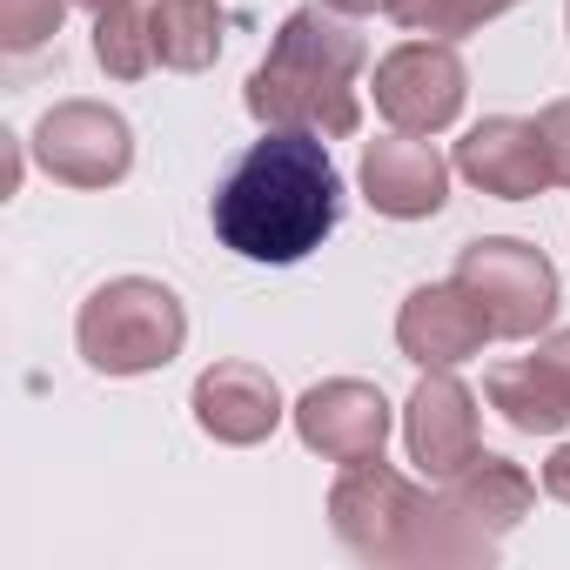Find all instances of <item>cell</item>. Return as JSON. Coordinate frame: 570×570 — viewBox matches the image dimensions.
Returning a JSON list of instances; mask_svg holds the SVG:
<instances>
[{
	"label": "cell",
	"instance_id": "6da1fadb",
	"mask_svg": "<svg viewBox=\"0 0 570 570\" xmlns=\"http://www.w3.org/2000/svg\"><path fill=\"white\" fill-rule=\"evenodd\" d=\"M208 222L222 248H235L242 262L282 268V262L316 255L343 222V175L330 161V135L262 128V141H248L215 181Z\"/></svg>",
	"mask_w": 570,
	"mask_h": 570
},
{
	"label": "cell",
	"instance_id": "7a4b0ae2",
	"mask_svg": "<svg viewBox=\"0 0 570 570\" xmlns=\"http://www.w3.org/2000/svg\"><path fill=\"white\" fill-rule=\"evenodd\" d=\"M363 68H370V41L356 35V14H336L323 0V8H296L275 28L242 101L262 128L356 135L363 128V95H356Z\"/></svg>",
	"mask_w": 570,
	"mask_h": 570
},
{
	"label": "cell",
	"instance_id": "3957f363",
	"mask_svg": "<svg viewBox=\"0 0 570 570\" xmlns=\"http://www.w3.org/2000/svg\"><path fill=\"white\" fill-rule=\"evenodd\" d=\"M75 343H81L88 370H101V376H148V370H168L181 356L188 309L155 275H115L81 303Z\"/></svg>",
	"mask_w": 570,
	"mask_h": 570
},
{
	"label": "cell",
	"instance_id": "277c9868",
	"mask_svg": "<svg viewBox=\"0 0 570 570\" xmlns=\"http://www.w3.org/2000/svg\"><path fill=\"white\" fill-rule=\"evenodd\" d=\"M430 503H436L430 490H416L383 456H370V463H343V476L330 490V523L370 563H416L423 530H430Z\"/></svg>",
	"mask_w": 570,
	"mask_h": 570
},
{
	"label": "cell",
	"instance_id": "5b68a950",
	"mask_svg": "<svg viewBox=\"0 0 570 570\" xmlns=\"http://www.w3.org/2000/svg\"><path fill=\"white\" fill-rule=\"evenodd\" d=\"M463 289L483 303L490 330L503 343H530L550 330L557 316V268L543 248L517 242V235H483V242H463L456 268H450Z\"/></svg>",
	"mask_w": 570,
	"mask_h": 570
},
{
	"label": "cell",
	"instance_id": "8992f818",
	"mask_svg": "<svg viewBox=\"0 0 570 570\" xmlns=\"http://www.w3.org/2000/svg\"><path fill=\"white\" fill-rule=\"evenodd\" d=\"M376 108L390 128L403 135H443L456 115H463V95H470V75H463V55L450 41H403L376 61Z\"/></svg>",
	"mask_w": 570,
	"mask_h": 570
},
{
	"label": "cell",
	"instance_id": "52a82bcc",
	"mask_svg": "<svg viewBox=\"0 0 570 570\" xmlns=\"http://www.w3.org/2000/svg\"><path fill=\"white\" fill-rule=\"evenodd\" d=\"M35 161L68 188H115L135 168V135L101 101H61L35 128Z\"/></svg>",
	"mask_w": 570,
	"mask_h": 570
},
{
	"label": "cell",
	"instance_id": "ba28073f",
	"mask_svg": "<svg viewBox=\"0 0 570 570\" xmlns=\"http://www.w3.org/2000/svg\"><path fill=\"white\" fill-rule=\"evenodd\" d=\"M490 336H497V330H490L483 303L463 289L456 275L410 289V303H403V316H396V350H403L410 363H423V370H456V363L483 356Z\"/></svg>",
	"mask_w": 570,
	"mask_h": 570
},
{
	"label": "cell",
	"instance_id": "9c48e42d",
	"mask_svg": "<svg viewBox=\"0 0 570 570\" xmlns=\"http://www.w3.org/2000/svg\"><path fill=\"white\" fill-rule=\"evenodd\" d=\"M296 436L323 456V463H370L390 443V403L376 383L356 376H330L296 403Z\"/></svg>",
	"mask_w": 570,
	"mask_h": 570
},
{
	"label": "cell",
	"instance_id": "30bf717a",
	"mask_svg": "<svg viewBox=\"0 0 570 570\" xmlns=\"http://www.w3.org/2000/svg\"><path fill=\"white\" fill-rule=\"evenodd\" d=\"M403 443H410V463L443 483L456 476L476 450H483V430H476V396L456 383V370H423L410 410H403Z\"/></svg>",
	"mask_w": 570,
	"mask_h": 570
},
{
	"label": "cell",
	"instance_id": "8fae6325",
	"mask_svg": "<svg viewBox=\"0 0 570 570\" xmlns=\"http://www.w3.org/2000/svg\"><path fill=\"white\" fill-rule=\"evenodd\" d=\"M450 168L456 161H443L436 155V141L430 135H383V141H370L363 148V195H370V208L376 215H390V222H423V215H436L443 202H450Z\"/></svg>",
	"mask_w": 570,
	"mask_h": 570
},
{
	"label": "cell",
	"instance_id": "7c38bea8",
	"mask_svg": "<svg viewBox=\"0 0 570 570\" xmlns=\"http://www.w3.org/2000/svg\"><path fill=\"white\" fill-rule=\"evenodd\" d=\"M456 175L476 181V188L497 195V202H530V195L557 188V181H550L543 135H537V121H523V115H490V121H476V128L456 141Z\"/></svg>",
	"mask_w": 570,
	"mask_h": 570
},
{
	"label": "cell",
	"instance_id": "4fadbf2b",
	"mask_svg": "<svg viewBox=\"0 0 570 570\" xmlns=\"http://www.w3.org/2000/svg\"><path fill=\"white\" fill-rule=\"evenodd\" d=\"M188 410H195L202 436L248 450V443L275 436V423H282V390H275V376L255 370V363H215V370L195 376Z\"/></svg>",
	"mask_w": 570,
	"mask_h": 570
},
{
	"label": "cell",
	"instance_id": "5bb4252c",
	"mask_svg": "<svg viewBox=\"0 0 570 570\" xmlns=\"http://www.w3.org/2000/svg\"><path fill=\"white\" fill-rule=\"evenodd\" d=\"M443 503H450V510H463L476 530L503 537V530H517V523L530 517L537 483H530V470H523V463H510V456H497V450H476L456 476H443Z\"/></svg>",
	"mask_w": 570,
	"mask_h": 570
},
{
	"label": "cell",
	"instance_id": "9a60e30c",
	"mask_svg": "<svg viewBox=\"0 0 570 570\" xmlns=\"http://www.w3.org/2000/svg\"><path fill=\"white\" fill-rule=\"evenodd\" d=\"M483 396H490V410H497L510 430H523V436H557V430L570 423V390H563V376L543 363V350L497 363V370L483 376Z\"/></svg>",
	"mask_w": 570,
	"mask_h": 570
},
{
	"label": "cell",
	"instance_id": "2e32d148",
	"mask_svg": "<svg viewBox=\"0 0 570 570\" xmlns=\"http://www.w3.org/2000/svg\"><path fill=\"white\" fill-rule=\"evenodd\" d=\"M148 14H155V61L161 68H175V75L215 68L222 35H228L222 0H148Z\"/></svg>",
	"mask_w": 570,
	"mask_h": 570
},
{
	"label": "cell",
	"instance_id": "e0dca14e",
	"mask_svg": "<svg viewBox=\"0 0 570 570\" xmlns=\"http://www.w3.org/2000/svg\"><path fill=\"white\" fill-rule=\"evenodd\" d=\"M95 61L115 81H141L155 68V14H148V0H115V8L95 14Z\"/></svg>",
	"mask_w": 570,
	"mask_h": 570
},
{
	"label": "cell",
	"instance_id": "ac0fdd59",
	"mask_svg": "<svg viewBox=\"0 0 570 570\" xmlns=\"http://www.w3.org/2000/svg\"><path fill=\"white\" fill-rule=\"evenodd\" d=\"M517 0H390V21L396 28H410V35H430V41H463V35H476L483 21H497V14H510Z\"/></svg>",
	"mask_w": 570,
	"mask_h": 570
},
{
	"label": "cell",
	"instance_id": "d6986e66",
	"mask_svg": "<svg viewBox=\"0 0 570 570\" xmlns=\"http://www.w3.org/2000/svg\"><path fill=\"white\" fill-rule=\"evenodd\" d=\"M75 0H0V48L8 55H35L61 35Z\"/></svg>",
	"mask_w": 570,
	"mask_h": 570
},
{
	"label": "cell",
	"instance_id": "ffe728a7",
	"mask_svg": "<svg viewBox=\"0 0 570 570\" xmlns=\"http://www.w3.org/2000/svg\"><path fill=\"white\" fill-rule=\"evenodd\" d=\"M537 135H543V155H550V181L570 188V101H550L537 115Z\"/></svg>",
	"mask_w": 570,
	"mask_h": 570
},
{
	"label": "cell",
	"instance_id": "44dd1931",
	"mask_svg": "<svg viewBox=\"0 0 570 570\" xmlns=\"http://www.w3.org/2000/svg\"><path fill=\"white\" fill-rule=\"evenodd\" d=\"M543 497H557V503L570 510V443L550 450V463H543Z\"/></svg>",
	"mask_w": 570,
	"mask_h": 570
},
{
	"label": "cell",
	"instance_id": "7402d4cb",
	"mask_svg": "<svg viewBox=\"0 0 570 570\" xmlns=\"http://www.w3.org/2000/svg\"><path fill=\"white\" fill-rule=\"evenodd\" d=\"M336 14H376V8H390V0H330Z\"/></svg>",
	"mask_w": 570,
	"mask_h": 570
},
{
	"label": "cell",
	"instance_id": "603a6c76",
	"mask_svg": "<svg viewBox=\"0 0 570 570\" xmlns=\"http://www.w3.org/2000/svg\"><path fill=\"white\" fill-rule=\"evenodd\" d=\"M75 8H88V14H101V8H115V0H75Z\"/></svg>",
	"mask_w": 570,
	"mask_h": 570
},
{
	"label": "cell",
	"instance_id": "cb8c5ba5",
	"mask_svg": "<svg viewBox=\"0 0 570 570\" xmlns=\"http://www.w3.org/2000/svg\"><path fill=\"white\" fill-rule=\"evenodd\" d=\"M563 8H570V0H563Z\"/></svg>",
	"mask_w": 570,
	"mask_h": 570
}]
</instances>
